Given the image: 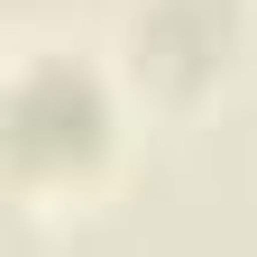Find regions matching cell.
<instances>
[{"label": "cell", "mask_w": 257, "mask_h": 257, "mask_svg": "<svg viewBox=\"0 0 257 257\" xmlns=\"http://www.w3.org/2000/svg\"><path fill=\"white\" fill-rule=\"evenodd\" d=\"M101 128H110V110H101V83H92L83 64L55 55V64H28V74H19L10 138H19L28 166H74V156L101 147Z\"/></svg>", "instance_id": "6da1fadb"}, {"label": "cell", "mask_w": 257, "mask_h": 257, "mask_svg": "<svg viewBox=\"0 0 257 257\" xmlns=\"http://www.w3.org/2000/svg\"><path fill=\"white\" fill-rule=\"evenodd\" d=\"M138 46L166 64V74H202V64L230 46V0H147L138 10Z\"/></svg>", "instance_id": "7a4b0ae2"}]
</instances>
